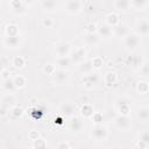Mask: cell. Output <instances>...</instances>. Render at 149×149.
<instances>
[{"mask_svg":"<svg viewBox=\"0 0 149 149\" xmlns=\"http://www.w3.org/2000/svg\"><path fill=\"white\" fill-rule=\"evenodd\" d=\"M108 136H109V130L104 123L94 125L91 129V137L95 142H104L108 139Z\"/></svg>","mask_w":149,"mask_h":149,"instance_id":"1","label":"cell"},{"mask_svg":"<svg viewBox=\"0 0 149 149\" xmlns=\"http://www.w3.org/2000/svg\"><path fill=\"white\" fill-rule=\"evenodd\" d=\"M33 1H23V0H10L8 2L10 10L17 15H23L28 12L29 5H33Z\"/></svg>","mask_w":149,"mask_h":149,"instance_id":"2","label":"cell"},{"mask_svg":"<svg viewBox=\"0 0 149 149\" xmlns=\"http://www.w3.org/2000/svg\"><path fill=\"white\" fill-rule=\"evenodd\" d=\"M141 44V37L137 33H129L125 38H123V47L128 51H135L139 45Z\"/></svg>","mask_w":149,"mask_h":149,"instance_id":"3","label":"cell"},{"mask_svg":"<svg viewBox=\"0 0 149 149\" xmlns=\"http://www.w3.org/2000/svg\"><path fill=\"white\" fill-rule=\"evenodd\" d=\"M64 9L70 15H77L84 9V1L80 0H68L64 2Z\"/></svg>","mask_w":149,"mask_h":149,"instance_id":"4","label":"cell"},{"mask_svg":"<svg viewBox=\"0 0 149 149\" xmlns=\"http://www.w3.org/2000/svg\"><path fill=\"white\" fill-rule=\"evenodd\" d=\"M114 126L122 132L129 130L132 128V119L129 115H116L114 119Z\"/></svg>","mask_w":149,"mask_h":149,"instance_id":"5","label":"cell"},{"mask_svg":"<svg viewBox=\"0 0 149 149\" xmlns=\"http://www.w3.org/2000/svg\"><path fill=\"white\" fill-rule=\"evenodd\" d=\"M55 52H56L57 57H70V55L72 52L70 43H68L65 41H61V42L56 43Z\"/></svg>","mask_w":149,"mask_h":149,"instance_id":"6","label":"cell"},{"mask_svg":"<svg viewBox=\"0 0 149 149\" xmlns=\"http://www.w3.org/2000/svg\"><path fill=\"white\" fill-rule=\"evenodd\" d=\"M86 56H87V51H86V49H85L84 47H79V48L74 49V50L71 52L70 58H71L72 63L79 65L80 63H83V62L86 61Z\"/></svg>","mask_w":149,"mask_h":149,"instance_id":"7","label":"cell"},{"mask_svg":"<svg viewBox=\"0 0 149 149\" xmlns=\"http://www.w3.org/2000/svg\"><path fill=\"white\" fill-rule=\"evenodd\" d=\"M84 129V121L78 118V116H73L70 119L69 121V130L71 134H79L81 130Z\"/></svg>","mask_w":149,"mask_h":149,"instance_id":"8","label":"cell"},{"mask_svg":"<svg viewBox=\"0 0 149 149\" xmlns=\"http://www.w3.org/2000/svg\"><path fill=\"white\" fill-rule=\"evenodd\" d=\"M59 113L63 118H73L76 116V106L72 102H63L59 107Z\"/></svg>","mask_w":149,"mask_h":149,"instance_id":"9","label":"cell"},{"mask_svg":"<svg viewBox=\"0 0 149 149\" xmlns=\"http://www.w3.org/2000/svg\"><path fill=\"white\" fill-rule=\"evenodd\" d=\"M136 30L140 36L149 35V20L147 17H140L136 21Z\"/></svg>","mask_w":149,"mask_h":149,"instance_id":"10","label":"cell"},{"mask_svg":"<svg viewBox=\"0 0 149 149\" xmlns=\"http://www.w3.org/2000/svg\"><path fill=\"white\" fill-rule=\"evenodd\" d=\"M2 43L8 49H17L21 45V37L19 36H5Z\"/></svg>","mask_w":149,"mask_h":149,"instance_id":"11","label":"cell"},{"mask_svg":"<svg viewBox=\"0 0 149 149\" xmlns=\"http://www.w3.org/2000/svg\"><path fill=\"white\" fill-rule=\"evenodd\" d=\"M54 81L58 85H65L70 81V74L68 73L66 70H58L54 74Z\"/></svg>","mask_w":149,"mask_h":149,"instance_id":"12","label":"cell"},{"mask_svg":"<svg viewBox=\"0 0 149 149\" xmlns=\"http://www.w3.org/2000/svg\"><path fill=\"white\" fill-rule=\"evenodd\" d=\"M98 74H95L94 72L87 74V76H83V79H81V83L84 85L85 88L87 90H92L97 84H98Z\"/></svg>","mask_w":149,"mask_h":149,"instance_id":"13","label":"cell"},{"mask_svg":"<svg viewBox=\"0 0 149 149\" xmlns=\"http://www.w3.org/2000/svg\"><path fill=\"white\" fill-rule=\"evenodd\" d=\"M129 33H130V30H129L128 24L122 23V22H120L116 27L113 28V35H114L115 37H118V38H122V40H123Z\"/></svg>","mask_w":149,"mask_h":149,"instance_id":"14","label":"cell"},{"mask_svg":"<svg viewBox=\"0 0 149 149\" xmlns=\"http://www.w3.org/2000/svg\"><path fill=\"white\" fill-rule=\"evenodd\" d=\"M97 34L99 35L100 38H104V40H108L113 36V28L109 27L108 24H106L105 22L101 23L100 26H98V31Z\"/></svg>","mask_w":149,"mask_h":149,"instance_id":"15","label":"cell"},{"mask_svg":"<svg viewBox=\"0 0 149 149\" xmlns=\"http://www.w3.org/2000/svg\"><path fill=\"white\" fill-rule=\"evenodd\" d=\"M105 23L108 24V26L112 27V28L116 27V26L120 23V14H119L118 12H115V10L107 13V14L105 15Z\"/></svg>","mask_w":149,"mask_h":149,"instance_id":"16","label":"cell"},{"mask_svg":"<svg viewBox=\"0 0 149 149\" xmlns=\"http://www.w3.org/2000/svg\"><path fill=\"white\" fill-rule=\"evenodd\" d=\"M143 62H144V61L142 59V57H141L140 55H129V56H127V58H126V64H127L128 66L133 68V69H136V68L140 69Z\"/></svg>","mask_w":149,"mask_h":149,"instance_id":"17","label":"cell"},{"mask_svg":"<svg viewBox=\"0 0 149 149\" xmlns=\"http://www.w3.org/2000/svg\"><path fill=\"white\" fill-rule=\"evenodd\" d=\"M57 6H58V3L56 1H54V0H42V1H40V7L45 13H54V12H56Z\"/></svg>","mask_w":149,"mask_h":149,"instance_id":"18","label":"cell"},{"mask_svg":"<svg viewBox=\"0 0 149 149\" xmlns=\"http://www.w3.org/2000/svg\"><path fill=\"white\" fill-rule=\"evenodd\" d=\"M113 8L115 12H128L130 7V1L129 0H114L113 1Z\"/></svg>","mask_w":149,"mask_h":149,"instance_id":"19","label":"cell"},{"mask_svg":"<svg viewBox=\"0 0 149 149\" xmlns=\"http://www.w3.org/2000/svg\"><path fill=\"white\" fill-rule=\"evenodd\" d=\"M118 81V74L114 71H107L104 74V83L106 87H113Z\"/></svg>","mask_w":149,"mask_h":149,"instance_id":"20","label":"cell"},{"mask_svg":"<svg viewBox=\"0 0 149 149\" xmlns=\"http://www.w3.org/2000/svg\"><path fill=\"white\" fill-rule=\"evenodd\" d=\"M100 37L97 33H85L84 34V42L88 47H94L99 43Z\"/></svg>","mask_w":149,"mask_h":149,"instance_id":"21","label":"cell"},{"mask_svg":"<svg viewBox=\"0 0 149 149\" xmlns=\"http://www.w3.org/2000/svg\"><path fill=\"white\" fill-rule=\"evenodd\" d=\"M72 64V61L70 57H57L56 61H55V65L58 70H66L71 66Z\"/></svg>","mask_w":149,"mask_h":149,"instance_id":"22","label":"cell"},{"mask_svg":"<svg viewBox=\"0 0 149 149\" xmlns=\"http://www.w3.org/2000/svg\"><path fill=\"white\" fill-rule=\"evenodd\" d=\"M78 70H79V72H80L83 76H87V74L92 73L94 69H93V66H92L91 59H86L85 62L80 63V64L78 65Z\"/></svg>","mask_w":149,"mask_h":149,"instance_id":"23","label":"cell"},{"mask_svg":"<svg viewBox=\"0 0 149 149\" xmlns=\"http://www.w3.org/2000/svg\"><path fill=\"white\" fill-rule=\"evenodd\" d=\"M136 119L141 122L149 121V107H147V106L139 107L136 111Z\"/></svg>","mask_w":149,"mask_h":149,"instance_id":"24","label":"cell"},{"mask_svg":"<svg viewBox=\"0 0 149 149\" xmlns=\"http://www.w3.org/2000/svg\"><path fill=\"white\" fill-rule=\"evenodd\" d=\"M80 115L85 119H91L93 116V114L95 113L94 112V107L91 105V104H84L81 107H80Z\"/></svg>","mask_w":149,"mask_h":149,"instance_id":"25","label":"cell"},{"mask_svg":"<svg viewBox=\"0 0 149 149\" xmlns=\"http://www.w3.org/2000/svg\"><path fill=\"white\" fill-rule=\"evenodd\" d=\"M1 87H2L3 93H13L16 90V86L14 84V79L13 78H9V79H7L5 81H1Z\"/></svg>","mask_w":149,"mask_h":149,"instance_id":"26","label":"cell"},{"mask_svg":"<svg viewBox=\"0 0 149 149\" xmlns=\"http://www.w3.org/2000/svg\"><path fill=\"white\" fill-rule=\"evenodd\" d=\"M118 112L119 115H129L130 114V104L128 101L121 100L118 102Z\"/></svg>","mask_w":149,"mask_h":149,"instance_id":"27","label":"cell"},{"mask_svg":"<svg viewBox=\"0 0 149 149\" xmlns=\"http://www.w3.org/2000/svg\"><path fill=\"white\" fill-rule=\"evenodd\" d=\"M20 29L19 26L15 23H8L5 27V36H19Z\"/></svg>","mask_w":149,"mask_h":149,"instance_id":"28","label":"cell"},{"mask_svg":"<svg viewBox=\"0 0 149 149\" xmlns=\"http://www.w3.org/2000/svg\"><path fill=\"white\" fill-rule=\"evenodd\" d=\"M130 1V7L135 10H144L149 6L148 0H129Z\"/></svg>","mask_w":149,"mask_h":149,"instance_id":"29","label":"cell"},{"mask_svg":"<svg viewBox=\"0 0 149 149\" xmlns=\"http://www.w3.org/2000/svg\"><path fill=\"white\" fill-rule=\"evenodd\" d=\"M13 79H14V84L16 86V90H21V88L26 87V85H27V78L24 76L16 74V76L13 77Z\"/></svg>","mask_w":149,"mask_h":149,"instance_id":"30","label":"cell"},{"mask_svg":"<svg viewBox=\"0 0 149 149\" xmlns=\"http://www.w3.org/2000/svg\"><path fill=\"white\" fill-rule=\"evenodd\" d=\"M9 113L12 114V116H13L14 119H20V118H22V116H23V114H24V109H23V107H22V106L14 105V106H12V107H10Z\"/></svg>","mask_w":149,"mask_h":149,"instance_id":"31","label":"cell"},{"mask_svg":"<svg viewBox=\"0 0 149 149\" xmlns=\"http://www.w3.org/2000/svg\"><path fill=\"white\" fill-rule=\"evenodd\" d=\"M136 91L139 94H147L149 93V83L146 80H139L136 84Z\"/></svg>","mask_w":149,"mask_h":149,"instance_id":"32","label":"cell"},{"mask_svg":"<svg viewBox=\"0 0 149 149\" xmlns=\"http://www.w3.org/2000/svg\"><path fill=\"white\" fill-rule=\"evenodd\" d=\"M12 65L15 68V69H23L24 65H26V58L22 57V56H15L13 57L12 59Z\"/></svg>","mask_w":149,"mask_h":149,"instance_id":"33","label":"cell"},{"mask_svg":"<svg viewBox=\"0 0 149 149\" xmlns=\"http://www.w3.org/2000/svg\"><path fill=\"white\" fill-rule=\"evenodd\" d=\"M14 102H15V97H14L13 93H3L2 94V97H1V104L12 106V105H14Z\"/></svg>","mask_w":149,"mask_h":149,"instance_id":"34","label":"cell"},{"mask_svg":"<svg viewBox=\"0 0 149 149\" xmlns=\"http://www.w3.org/2000/svg\"><path fill=\"white\" fill-rule=\"evenodd\" d=\"M42 71H43L45 74L54 76V74L56 73V71H57V68H56V65H55V64H52V63H47V64L43 66Z\"/></svg>","mask_w":149,"mask_h":149,"instance_id":"35","label":"cell"},{"mask_svg":"<svg viewBox=\"0 0 149 149\" xmlns=\"http://www.w3.org/2000/svg\"><path fill=\"white\" fill-rule=\"evenodd\" d=\"M91 63H92V66H93L94 70H99V69H101L104 66V59L100 56H94L91 59Z\"/></svg>","mask_w":149,"mask_h":149,"instance_id":"36","label":"cell"},{"mask_svg":"<svg viewBox=\"0 0 149 149\" xmlns=\"http://www.w3.org/2000/svg\"><path fill=\"white\" fill-rule=\"evenodd\" d=\"M86 14H88V15H91V14H94L95 13V5L92 2V1H86V2H84V9H83Z\"/></svg>","mask_w":149,"mask_h":149,"instance_id":"37","label":"cell"},{"mask_svg":"<svg viewBox=\"0 0 149 149\" xmlns=\"http://www.w3.org/2000/svg\"><path fill=\"white\" fill-rule=\"evenodd\" d=\"M85 33H97L98 31V24L94 21H88L85 24Z\"/></svg>","mask_w":149,"mask_h":149,"instance_id":"38","label":"cell"},{"mask_svg":"<svg viewBox=\"0 0 149 149\" xmlns=\"http://www.w3.org/2000/svg\"><path fill=\"white\" fill-rule=\"evenodd\" d=\"M33 149H48V144L47 141L44 139H40L35 142H33Z\"/></svg>","mask_w":149,"mask_h":149,"instance_id":"39","label":"cell"},{"mask_svg":"<svg viewBox=\"0 0 149 149\" xmlns=\"http://www.w3.org/2000/svg\"><path fill=\"white\" fill-rule=\"evenodd\" d=\"M140 74L142 77H149V61H144L140 68Z\"/></svg>","mask_w":149,"mask_h":149,"instance_id":"40","label":"cell"},{"mask_svg":"<svg viewBox=\"0 0 149 149\" xmlns=\"http://www.w3.org/2000/svg\"><path fill=\"white\" fill-rule=\"evenodd\" d=\"M28 139H29L31 142H35V141H37V140L41 139V134H40V132L36 130V129H31V130L28 132Z\"/></svg>","mask_w":149,"mask_h":149,"instance_id":"41","label":"cell"},{"mask_svg":"<svg viewBox=\"0 0 149 149\" xmlns=\"http://www.w3.org/2000/svg\"><path fill=\"white\" fill-rule=\"evenodd\" d=\"M91 120H92V122L94 125H101L102 123V120H104V116H102V114L100 112H95L93 114V116L91 118Z\"/></svg>","mask_w":149,"mask_h":149,"instance_id":"42","label":"cell"},{"mask_svg":"<svg viewBox=\"0 0 149 149\" xmlns=\"http://www.w3.org/2000/svg\"><path fill=\"white\" fill-rule=\"evenodd\" d=\"M41 23H42V26L44 28H52L55 26V21L51 17H44V19H42Z\"/></svg>","mask_w":149,"mask_h":149,"instance_id":"43","label":"cell"},{"mask_svg":"<svg viewBox=\"0 0 149 149\" xmlns=\"http://www.w3.org/2000/svg\"><path fill=\"white\" fill-rule=\"evenodd\" d=\"M139 140H141L142 142H144L146 144H148V146H149V129H146V130L141 132Z\"/></svg>","mask_w":149,"mask_h":149,"instance_id":"44","label":"cell"},{"mask_svg":"<svg viewBox=\"0 0 149 149\" xmlns=\"http://www.w3.org/2000/svg\"><path fill=\"white\" fill-rule=\"evenodd\" d=\"M10 71H9V69H1V72H0V77H1V81H5V80H7V79H9V78H12L10 77Z\"/></svg>","mask_w":149,"mask_h":149,"instance_id":"45","label":"cell"},{"mask_svg":"<svg viewBox=\"0 0 149 149\" xmlns=\"http://www.w3.org/2000/svg\"><path fill=\"white\" fill-rule=\"evenodd\" d=\"M9 106L8 105H5V104H1L0 105V115L1 116H6V114L9 112Z\"/></svg>","mask_w":149,"mask_h":149,"instance_id":"46","label":"cell"},{"mask_svg":"<svg viewBox=\"0 0 149 149\" xmlns=\"http://www.w3.org/2000/svg\"><path fill=\"white\" fill-rule=\"evenodd\" d=\"M57 149H71L69 142L66 141H61L58 144H57Z\"/></svg>","mask_w":149,"mask_h":149,"instance_id":"47","label":"cell"},{"mask_svg":"<svg viewBox=\"0 0 149 149\" xmlns=\"http://www.w3.org/2000/svg\"><path fill=\"white\" fill-rule=\"evenodd\" d=\"M148 147H149L148 144H146L141 140H137V142H136V148L137 149H148Z\"/></svg>","mask_w":149,"mask_h":149,"instance_id":"48","label":"cell"},{"mask_svg":"<svg viewBox=\"0 0 149 149\" xmlns=\"http://www.w3.org/2000/svg\"><path fill=\"white\" fill-rule=\"evenodd\" d=\"M1 65H2V69H7V65H9V61H7L5 56L1 57Z\"/></svg>","mask_w":149,"mask_h":149,"instance_id":"49","label":"cell"},{"mask_svg":"<svg viewBox=\"0 0 149 149\" xmlns=\"http://www.w3.org/2000/svg\"><path fill=\"white\" fill-rule=\"evenodd\" d=\"M71 149H72V148H71Z\"/></svg>","mask_w":149,"mask_h":149,"instance_id":"50","label":"cell"}]
</instances>
